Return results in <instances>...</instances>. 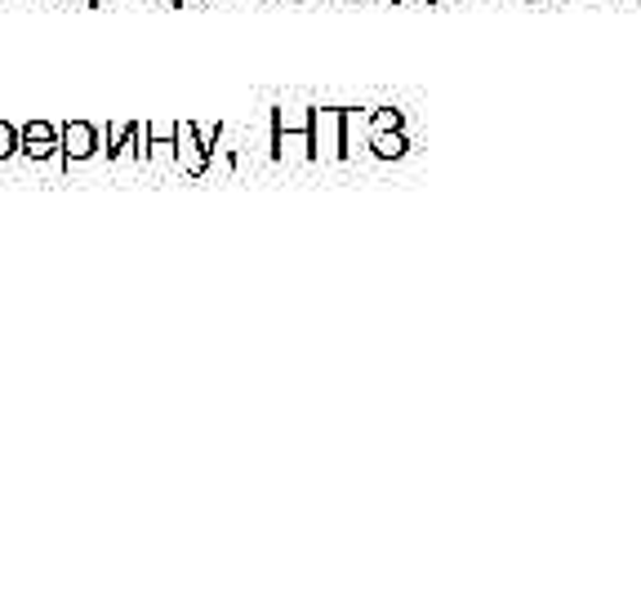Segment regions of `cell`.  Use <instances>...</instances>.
Instances as JSON below:
<instances>
[{"label": "cell", "instance_id": "6da1fadb", "mask_svg": "<svg viewBox=\"0 0 641 600\" xmlns=\"http://www.w3.org/2000/svg\"><path fill=\"white\" fill-rule=\"evenodd\" d=\"M312 139H316V161H344L348 156V107H312Z\"/></svg>", "mask_w": 641, "mask_h": 600}, {"label": "cell", "instance_id": "7a4b0ae2", "mask_svg": "<svg viewBox=\"0 0 641 600\" xmlns=\"http://www.w3.org/2000/svg\"><path fill=\"white\" fill-rule=\"evenodd\" d=\"M102 156L112 165L148 161V120H112L102 134Z\"/></svg>", "mask_w": 641, "mask_h": 600}, {"label": "cell", "instance_id": "3957f363", "mask_svg": "<svg viewBox=\"0 0 641 600\" xmlns=\"http://www.w3.org/2000/svg\"><path fill=\"white\" fill-rule=\"evenodd\" d=\"M209 156H214V139L196 130L192 120H174V165L187 178H200L209 170Z\"/></svg>", "mask_w": 641, "mask_h": 600}, {"label": "cell", "instance_id": "277c9868", "mask_svg": "<svg viewBox=\"0 0 641 600\" xmlns=\"http://www.w3.org/2000/svg\"><path fill=\"white\" fill-rule=\"evenodd\" d=\"M19 152L36 165H54V170H67L63 165V139H58V126H50V120H28V126L19 130Z\"/></svg>", "mask_w": 641, "mask_h": 600}, {"label": "cell", "instance_id": "5b68a950", "mask_svg": "<svg viewBox=\"0 0 641 600\" xmlns=\"http://www.w3.org/2000/svg\"><path fill=\"white\" fill-rule=\"evenodd\" d=\"M58 139H63V165L67 170L102 156V130L89 126V120H67V126L58 130Z\"/></svg>", "mask_w": 641, "mask_h": 600}, {"label": "cell", "instance_id": "8992f818", "mask_svg": "<svg viewBox=\"0 0 641 600\" xmlns=\"http://www.w3.org/2000/svg\"><path fill=\"white\" fill-rule=\"evenodd\" d=\"M148 161L174 165V120H148Z\"/></svg>", "mask_w": 641, "mask_h": 600}, {"label": "cell", "instance_id": "52a82bcc", "mask_svg": "<svg viewBox=\"0 0 641 600\" xmlns=\"http://www.w3.org/2000/svg\"><path fill=\"white\" fill-rule=\"evenodd\" d=\"M366 148H370L379 161H396V156H405V148H410V143H405V134H401V130H388V134H370V139H366Z\"/></svg>", "mask_w": 641, "mask_h": 600}, {"label": "cell", "instance_id": "ba28073f", "mask_svg": "<svg viewBox=\"0 0 641 600\" xmlns=\"http://www.w3.org/2000/svg\"><path fill=\"white\" fill-rule=\"evenodd\" d=\"M401 126H405V116L396 107H383V111L370 116V134H388V130H401Z\"/></svg>", "mask_w": 641, "mask_h": 600}, {"label": "cell", "instance_id": "9c48e42d", "mask_svg": "<svg viewBox=\"0 0 641 600\" xmlns=\"http://www.w3.org/2000/svg\"><path fill=\"white\" fill-rule=\"evenodd\" d=\"M19 156V126H10V120H0V161Z\"/></svg>", "mask_w": 641, "mask_h": 600}, {"label": "cell", "instance_id": "30bf717a", "mask_svg": "<svg viewBox=\"0 0 641 600\" xmlns=\"http://www.w3.org/2000/svg\"><path fill=\"white\" fill-rule=\"evenodd\" d=\"M170 6H187V0H170Z\"/></svg>", "mask_w": 641, "mask_h": 600}, {"label": "cell", "instance_id": "8fae6325", "mask_svg": "<svg viewBox=\"0 0 641 600\" xmlns=\"http://www.w3.org/2000/svg\"><path fill=\"white\" fill-rule=\"evenodd\" d=\"M89 6H102V0H89Z\"/></svg>", "mask_w": 641, "mask_h": 600}]
</instances>
